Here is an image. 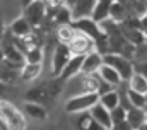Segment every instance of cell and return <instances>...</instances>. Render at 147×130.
<instances>
[{
	"label": "cell",
	"mask_w": 147,
	"mask_h": 130,
	"mask_svg": "<svg viewBox=\"0 0 147 130\" xmlns=\"http://www.w3.org/2000/svg\"><path fill=\"white\" fill-rule=\"evenodd\" d=\"M63 81L60 77H53V79H48V81H43L39 84H34L33 87H29L24 94V101H29V103H38L41 106H51L58 96L62 94L63 91Z\"/></svg>",
	"instance_id": "obj_1"
},
{
	"label": "cell",
	"mask_w": 147,
	"mask_h": 130,
	"mask_svg": "<svg viewBox=\"0 0 147 130\" xmlns=\"http://www.w3.org/2000/svg\"><path fill=\"white\" fill-rule=\"evenodd\" d=\"M0 123L5 130H26L28 120L22 110L7 99H0Z\"/></svg>",
	"instance_id": "obj_2"
},
{
	"label": "cell",
	"mask_w": 147,
	"mask_h": 130,
	"mask_svg": "<svg viewBox=\"0 0 147 130\" xmlns=\"http://www.w3.org/2000/svg\"><path fill=\"white\" fill-rule=\"evenodd\" d=\"M99 101V96L96 93H80V94H74L65 101V111L67 113H82V111H89L96 103Z\"/></svg>",
	"instance_id": "obj_3"
},
{
	"label": "cell",
	"mask_w": 147,
	"mask_h": 130,
	"mask_svg": "<svg viewBox=\"0 0 147 130\" xmlns=\"http://www.w3.org/2000/svg\"><path fill=\"white\" fill-rule=\"evenodd\" d=\"M103 64H106V65H110L111 68H115L123 82H127L132 77V74H134L132 60L123 57V55H120V53H106V55H103Z\"/></svg>",
	"instance_id": "obj_4"
},
{
	"label": "cell",
	"mask_w": 147,
	"mask_h": 130,
	"mask_svg": "<svg viewBox=\"0 0 147 130\" xmlns=\"http://www.w3.org/2000/svg\"><path fill=\"white\" fill-rule=\"evenodd\" d=\"M46 3L45 0H33L29 2L26 7H24V12H22V17L28 21V24L34 29L38 26L43 24V21L46 19Z\"/></svg>",
	"instance_id": "obj_5"
},
{
	"label": "cell",
	"mask_w": 147,
	"mask_h": 130,
	"mask_svg": "<svg viewBox=\"0 0 147 130\" xmlns=\"http://www.w3.org/2000/svg\"><path fill=\"white\" fill-rule=\"evenodd\" d=\"M72 53L69 50L67 45H62V43H57L55 48H53V58H51V74L53 77H58L63 70V67L67 65V62L70 60Z\"/></svg>",
	"instance_id": "obj_6"
},
{
	"label": "cell",
	"mask_w": 147,
	"mask_h": 130,
	"mask_svg": "<svg viewBox=\"0 0 147 130\" xmlns=\"http://www.w3.org/2000/svg\"><path fill=\"white\" fill-rule=\"evenodd\" d=\"M70 26H72L77 32H82V34L89 36V38H91V39H94V41H96V39H99V38L105 34V32L101 31L99 24H98V22H94L91 17L72 21V22H70Z\"/></svg>",
	"instance_id": "obj_7"
},
{
	"label": "cell",
	"mask_w": 147,
	"mask_h": 130,
	"mask_svg": "<svg viewBox=\"0 0 147 130\" xmlns=\"http://www.w3.org/2000/svg\"><path fill=\"white\" fill-rule=\"evenodd\" d=\"M70 53L72 55H79V57H84L87 55L89 51H94V39H91L89 36L82 34V32H75L74 39L67 45Z\"/></svg>",
	"instance_id": "obj_8"
},
{
	"label": "cell",
	"mask_w": 147,
	"mask_h": 130,
	"mask_svg": "<svg viewBox=\"0 0 147 130\" xmlns=\"http://www.w3.org/2000/svg\"><path fill=\"white\" fill-rule=\"evenodd\" d=\"M101 65H103V55H99L98 51H89L87 55L82 57L80 74H98Z\"/></svg>",
	"instance_id": "obj_9"
},
{
	"label": "cell",
	"mask_w": 147,
	"mask_h": 130,
	"mask_svg": "<svg viewBox=\"0 0 147 130\" xmlns=\"http://www.w3.org/2000/svg\"><path fill=\"white\" fill-rule=\"evenodd\" d=\"M94 3H96V0H77L70 7V17H72V21L91 17Z\"/></svg>",
	"instance_id": "obj_10"
},
{
	"label": "cell",
	"mask_w": 147,
	"mask_h": 130,
	"mask_svg": "<svg viewBox=\"0 0 147 130\" xmlns=\"http://www.w3.org/2000/svg\"><path fill=\"white\" fill-rule=\"evenodd\" d=\"M128 17H130L128 7H127L121 0H111L110 16H108V19H110V21H113L115 24H121V22H125Z\"/></svg>",
	"instance_id": "obj_11"
},
{
	"label": "cell",
	"mask_w": 147,
	"mask_h": 130,
	"mask_svg": "<svg viewBox=\"0 0 147 130\" xmlns=\"http://www.w3.org/2000/svg\"><path fill=\"white\" fill-rule=\"evenodd\" d=\"M46 17L51 19L53 24L63 26V24H70L72 17H70V9L67 5L62 7H55V9H46Z\"/></svg>",
	"instance_id": "obj_12"
},
{
	"label": "cell",
	"mask_w": 147,
	"mask_h": 130,
	"mask_svg": "<svg viewBox=\"0 0 147 130\" xmlns=\"http://www.w3.org/2000/svg\"><path fill=\"white\" fill-rule=\"evenodd\" d=\"M89 115L92 116V120H96L101 127H105L106 130L111 129V116H110V110H106L103 104H99V101L89 110Z\"/></svg>",
	"instance_id": "obj_13"
},
{
	"label": "cell",
	"mask_w": 147,
	"mask_h": 130,
	"mask_svg": "<svg viewBox=\"0 0 147 130\" xmlns=\"http://www.w3.org/2000/svg\"><path fill=\"white\" fill-rule=\"evenodd\" d=\"M80 65H82V57H79V55H72L70 60L67 62V65L63 67V70H62V74H60L58 77H60L63 82L70 81L72 77H75V75L80 74Z\"/></svg>",
	"instance_id": "obj_14"
},
{
	"label": "cell",
	"mask_w": 147,
	"mask_h": 130,
	"mask_svg": "<svg viewBox=\"0 0 147 130\" xmlns=\"http://www.w3.org/2000/svg\"><path fill=\"white\" fill-rule=\"evenodd\" d=\"M22 113L28 115L29 118L36 120V122H45L48 118V110L45 106H41L38 103H29V101L24 103V111Z\"/></svg>",
	"instance_id": "obj_15"
},
{
	"label": "cell",
	"mask_w": 147,
	"mask_h": 130,
	"mask_svg": "<svg viewBox=\"0 0 147 130\" xmlns=\"http://www.w3.org/2000/svg\"><path fill=\"white\" fill-rule=\"evenodd\" d=\"M98 75L106 82V84H110L111 87H118L123 81H121V77L118 75V72L115 70V68H111L110 65L103 64L99 67V70H98Z\"/></svg>",
	"instance_id": "obj_16"
},
{
	"label": "cell",
	"mask_w": 147,
	"mask_h": 130,
	"mask_svg": "<svg viewBox=\"0 0 147 130\" xmlns=\"http://www.w3.org/2000/svg\"><path fill=\"white\" fill-rule=\"evenodd\" d=\"M110 5H111V0H96L92 14H91V19L94 22H98V24L106 21L108 16H110Z\"/></svg>",
	"instance_id": "obj_17"
},
{
	"label": "cell",
	"mask_w": 147,
	"mask_h": 130,
	"mask_svg": "<svg viewBox=\"0 0 147 130\" xmlns=\"http://www.w3.org/2000/svg\"><path fill=\"white\" fill-rule=\"evenodd\" d=\"M144 116H146L144 110H140V108H130L127 111V115H125V122L128 123V127L132 130H139L144 125V122H146Z\"/></svg>",
	"instance_id": "obj_18"
},
{
	"label": "cell",
	"mask_w": 147,
	"mask_h": 130,
	"mask_svg": "<svg viewBox=\"0 0 147 130\" xmlns=\"http://www.w3.org/2000/svg\"><path fill=\"white\" fill-rule=\"evenodd\" d=\"M12 36H16V38H26L28 34H31L33 31V28L28 24V21L21 16V17H17V19H14L12 21V24L7 28Z\"/></svg>",
	"instance_id": "obj_19"
},
{
	"label": "cell",
	"mask_w": 147,
	"mask_h": 130,
	"mask_svg": "<svg viewBox=\"0 0 147 130\" xmlns=\"http://www.w3.org/2000/svg\"><path fill=\"white\" fill-rule=\"evenodd\" d=\"M41 72H43L41 64H24L19 70V79L24 82H31V81H36L41 75Z\"/></svg>",
	"instance_id": "obj_20"
},
{
	"label": "cell",
	"mask_w": 147,
	"mask_h": 130,
	"mask_svg": "<svg viewBox=\"0 0 147 130\" xmlns=\"http://www.w3.org/2000/svg\"><path fill=\"white\" fill-rule=\"evenodd\" d=\"M127 84H128V89H132V91H135V93H139V94L147 96V81L142 75H139V74L134 72L132 77L127 81Z\"/></svg>",
	"instance_id": "obj_21"
},
{
	"label": "cell",
	"mask_w": 147,
	"mask_h": 130,
	"mask_svg": "<svg viewBox=\"0 0 147 130\" xmlns=\"http://www.w3.org/2000/svg\"><path fill=\"white\" fill-rule=\"evenodd\" d=\"M118 103H120V98H118V91H116V87L99 96V104H103V106H105L106 110H110V111L118 106Z\"/></svg>",
	"instance_id": "obj_22"
},
{
	"label": "cell",
	"mask_w": 147,
	"mask_h": 130,
	"mask_svg": "<svg viewBox=\"0 0 147 130\" xmlns=\"http://www.w3.org/2000/svg\"><path fill=\"white\" fill-rule=\"evenodd\" d=\"M75 32L77 31L74 29L70 24H63V26H60L58 31H57V39H58V43H62V45H69L74 39Z\"/></svg>",
	"instance_id": "obj_23"
},
{
	"label": "cell",
	"mask_w": 147,
	"mask_h": 130,
	"mask_svg": "<svg viewBox=\"0 0 147 130\" xmlns=\"http://www.w3.org/2000/svg\"><path fill=\"white\" fill-rule=\"evenodd\" d=\"M127 98H128V103L132 104V108H140V110L147 108V96H144V94H139L127 87Z\"/></svg>",
	"instance_id": "obj_24"
},
{
	"label": "cell",
	"mask_w": 147,
	"mask_h": 130,
	"mask_svg": "<svg viewBox=\"0 0 147 130\" xmlns=\"http://www.w3.org/2000/svg\"><path fill=\"white\" fill-rule=\"evenodd\" d=\"M24 62L26 64H41L43 62V50L41 46H33L24 53Z\"/></svg>",
	"instance_id": "obj_25"
},
{
	"label": "cell",
	"mask_w": 147,
	"mask_h": 130,
	"mask_svg": "<svg viewBox=\"0 0 147 130\" xmlns=\"http://www.w3.org/2000/svg\"><path fill=\"white\" fill-rule=\"evenodd\" d=\"M132 64H137V62H147V45L146 43H140L137 46H134V51H132Z\"/></svg>",
	"instance_id": "obj_26"
},
{
	"label": "cell",
	"mask_w": 147,
	"mask_h": 130,
	"mask_svg": "<svg viewBox=\"0 0 147 130\" xmlns=\"http://www.w3.org/2000/svg\"><path fill=\"white\" fill-rule=\"evenodd\" d=\"M125 115H127V111H125L121 106H116L115 110H111V111H110L111 125H116V123H121V122H125Z\"/></svg>",
	"instance_id": "obj_27"
},
{
	"label": "cell",
	"mask_w": 147,
	"mask_h": 130,
	"mask_svg": "<svg viewBox=\"0 0 147 130\" xmlns=\"http://www.w3.org/2000/svg\"><path fill=\"white\" fill-rule=\"evenodd\" d=\"M130 3H132V9H134L139 16H142L147 10V0H130Z\"/></svg>",
	"instance_id": "obj_28"
},
{
	"label": "cell",
	"mask_w": 147,
	"mask_h": 130,
	"mask_svg": "<svg viewBox=\"0 0 147 130\" xmlns=\"http://www.w3.org/2000/svg\"><path fill=\"white\" fill-rule=\"evenodd\" d=\"M134 72L139 74V75H142L147 81V62H137V64H134Z\"/></svg>",
	"instance_id": "obj_29"
},
{
	"label": "cell",
	"mask_w": 147,
	"mask_h": 130,
	"mask_svg": "<svg viewBox=\"0 0 147 130\" xmlns=\"http://www.w3.org/2000/svg\"><path fill=\"white\" fill-rule=\"evenodd\" d=\"M45 3H46L48 9H55V7H62V5H65V0H45Z\"/></svg>",
	"instance_id": "obj_30"
},
{
	"label": "cell",
	"mask_w": 147,
	"mask_h": 130,
	"mask_svg": "<svg viewBox=\"0 0 147 130\" xmlns=\"http://www.w3.org/2000/svg\"><path fill=\"white\" fill-rule=\"evenodd\" d=\"M139 24H140V29H142V32L147 36V10L140 16V19H139Z\"/></svg>",
	"instance_id": "obj_31"
},
{
	"label": "cell",
	"mask_w": 147,
	"mask_h": 130,
	"mask_svg": "<svg viewBox=\"0 0 147 130\" xmlns=\"http://www.w3.org/2000/svg\"><path fill=\"white\" fill-rule=\"evenodd\" d=\"M110 130H132L128 127V123L127 122H121V123H116V125H111Z\"/></svg>",
	"instance_id": "obj_32"
},
{
	"label": "cell",
	"mask_w": 147,
	"mask_h": 130,
	"mask_svg": "<svg viewBox=\"0 0 147 130\" xmlns=\"http://www.w3.org/2000/svg\"><path fill=\"white\" fill-rule=\"evenodd\" d=\"M9 89H10V86L0 81V99H5V93H7Z\"/></svg>",
	"instance_id": "obj_33"
},
{
	"label": "cell",
	"mask_w": 147,
	"mask_h": 130,
	"mask_svg": "<svg viewBox=\"0 0 147 130\" xmlns=\"http://www.w3.org/2000/svg\"><path fill=\"white\" fill-rule=\"evenodd\" d=\"M5 31H7V28H5V24H3V19H2V14H0V41H2V38H3Z\"/></svg>",
	"instance_id": "obj_34"
},
{
	"label": "cell",
	"mask_w": 147,
	"mask_h": 130,
	"mask_svg": "<svg viewBox=\"0 0 147 130\" xmlns=\"http://www.w3.org/2000/svg\"><path fill=\"white\" fill-rule=\"evenodd\" d=\"M75 2H77V0H65V5H67V7L70 9V7H72L74 3H75Z\"/></svg>",
	"instance_id": "obj_35"
},
{
	"label": "cell",
	"mask_w": 147,
	"mask_h": 130,
	"mask_svg": "<svg viewBox=\"0 0 147 130\" xmlns=\"http://www.w3.org/2000/svg\"><path fill=\"white\" fill-rule=\"evenodd\" d=\"M29 2H33V0H21V3H22V7H26Z\"/></svg>",
	"instance_id": "obj_36"
},
{
	"label": "cell",
	"mask_w": 147,
	"mask_h": 130,
	"mask_svg": "<svg viewBox=\"0 0 147 130\" xmlns=\"http://www.w3.org/2000/svg\"><path fill=\"white\" fill-rule=\"evenodd\" d=\"M139 130H147V122H144V125H142Z\"/></svg>",
	"instance_id": "obj_37"
},
{
	"label": "cell",
	"mask_w": 147,
	"mask_h": 130,
	"mask_svg": "<svg viewBox=\"0 0 147 130\" xmlns=\"http://www.w3.org/2000/svg\"><path fill=\"white\" fill-rule=\"evenodd\" d=\"M3 60V55H2V50H0V62Z\"/></svg>",
	"instance_id": "obj_38"
},
{
	"label": "cell",
	"mask_w": 147,
	"mask_h": 130,
	"mask_svg": "<svg viewBox=\"0 0 147 130\" xmlns=\"http://www.w3.org/2000/svg\"><path fill=\"white\" fill-rule=\"evenodd\" d=\"M144 111H146V116H144V118H146V122H147V108L144 110Z\"/></svg>",
	"instance_id": "obj_39"
},
{
	"label": "cell",
	"mask_w": 147,
	"mask_h": 130,
	"mask_svg": "<svg viewBox=\"0 0 147 130\" xmlns=\"http://www.w3.org/2000/svg\"><path fill=\"white\" fill-rule=\"evenodd\" d=\"M144 43H146V45H147V36H146V38H144Z\"/></svg>",
	"instance_id": "obj_40"
}]
</instances>
